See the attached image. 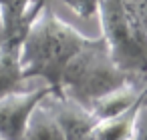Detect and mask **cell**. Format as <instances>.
Here are the masks:
<instances>
[{"label": "cell", "mask_w": 147, "mask_h": 140, "mask_svg": "<svg viewBox=\"0 0 147 140\" xmlns=\"http://www.w3.org/2000/svg\"><path fill=\"white\" fill-rule=\"evenodd\" d=\"M91 38L93 36H85L47 6L26 28L20 44V66L24 78H42L53 88V94L63 96V72L69 60L89 44Z\"/></svg>", "instance_id": "1"}, {"label": "cell", "mask_w": 147, "mask_h": 140, "mask_svg": "<svg viewBox=\"0 0 147 140\" xmlns=\"http://www.w3.org/2000/svg\"><path fill=\"white\" fill-rule=\"evenodd\" d=\"M97 16L113 60L135 78L147 74V26L141 0H99Z\"/></svg>", "instance_id": "2"}, {"label": "cell", "mask_w": 147, "mask_h": 140, "mask_svg": "<svg viewBox=\"0 0 147 140\" xmlns=\"http://www.w3.org/2000/svg\"><path fill=\"white\" fill-rule=\"evenodd\" d=\"M131 78L135 76L121 70L113 60L105 38L93 36L69 60L61 78V94L89 108L93 100Z\"/></svg>", "instance_id": "3"}, {"label": "cell", "mask_w": 147, "mask_h": 140, "mask_svg": "<svg viewBox=\"0 0 147 140\" xmlns=\"http://www.w3.org/2000/svg\"><path fill=\"white\" fill-rule=\"evenodd\" d=\"M53 94L49 84L40 88H24L0 98V138L2 140H20L32 110Z\"/></svg>", "instance_id": "4"}, {"label": "cell", "mask_w": 147, "mask_h": 140, "mask_svg": "<svg viewBox=\"0 0 147 140\" xmlns=\"http://www.w3.org/2000/svg\"><path fill=\"white\" fill-rule=\"evenodd\" d=\"M145 92H147V88L141 82V78H131V80L123 82L121 86L105 92L97 100H93L91 106H89V110L95 114L97 120L111 118V116L123 114L125 110H129L131 106H135Z\"/></svg>", "instance_id": "5"}, {"label": "cell", "mask_w": 147, "mask_h": 140, "mask_svg": "<svg viewBox=\"0 0 147 140\" xmlns=\"http://www.w3.org/2000/svg\"><path fill=\"white\" fill-rule=\"evenodd\" d=\"M22 38H2L0 42V98L24 90V74L20 66Z\"/></svg>", "instance_id": "6"}, {"label": "cell", "mask_w": 147, "mask_h": 140, "mask_svg": "<svg viewBox=\"0 0 147 140\" xmlns=\"http://www.w3.org/2000/svg\"><path fill=\"white\" fill-rule=\"evenodd\" d=\"M145 88H147V86H145ZM145 94H147V92H145ZM145 94L141 96V100H139L135 106H131V108L125 110L123 114L97 120L95 126H93V130H91L93 140H131L133 128H135V118H137V112H139V106H141Z\"/></svg>", "instance_id": "7"}, {"label": "cell", "mask_w": 147, "mask_h": 140, "mask_svg": "<svg viewBox=\"0 0 147 140\" xmlns=\"http://www.w3.org/2000/svg\"><path fill=\"white\" fill-rule=\"evenodd\" d=\"M20 140H67L45 100L32 110Z\"/></svg>", "instance_id": "8"}, {"label": "cell", "mask_w": 147, "mask_h": 140, "mask_svg": "<svg viewBox=\"0 0 147 140\" xmlns=\"http://www.w3.org/2000/svg\"><path fill=\"white\" fill-rule=\"evenodd\" d=\"M30 0H0L2 38H24V14Z\"/></svg>", "instance_id": "9"}, {"label": "cell", "mask_w": 147, "mask_h": 140, "mask_svg": "<svg viewBox=\"0 0 147 140\" xmlns=\"http://www.w3.org/2000/svg\"><path fill=\"white\" fill-rule=\"evenodd\" d=\"M131 140H147V94H145V98H143V102L139 106Z\"/></svg>", "instance_id": "10"}, {"label": "cell", "mask_w": 147, "mask_h": 140, "mask_svg": "<svg viewBox=\"0 0 147 140\" xmlns=\"http://www.w3.org/2000/svg\"><path fill=\"white\" fill-rule=\"evenodd\" d=\"M47 6H51V0H30V2H28V8H26V14H24V26L28 28V26L36 20V16H38Z\"/></svg>", "instance_id": "11"}, {"label": "cell", "mask_w": 147, "mask_h": 140, "mask_svg": "<svg viewBox=\"0 0 147 140\" xmlns=\"http://www.w3.org/2000/svg\"><path fill=\"white\" fill-rule=\"evenodd\" d=\"M67 140H93L91 132H81V134H75V136H69Z\"/></svg>", "instance_id": "12"}, {"label": "cell", "mask_w": 147, "mask_h": 140, "mask_svg": "<svg viewBox=\"0 0 147 140\" xmlns=\"http://www.w3.org/2000/svg\"><path fill=\"white\" fill-rule=\"evenodd\" d=\"M141 12H143V20H145V26H147V0H141Z\"/></svg>", "instance_id": "13"}, {"label": "cell", "mask_w": 147, "mask_h": 140, "mask_svg": "<svg viewBox=\"0 0 147 140\" xmlns=\"http://www.w3.org/2000/svg\"><path fill=\"white\" fill-rule=\"evenodd\" d=\"M0 42H2V20H0Z\"/></svg>", "instance_id": "14"}]
</instances>
